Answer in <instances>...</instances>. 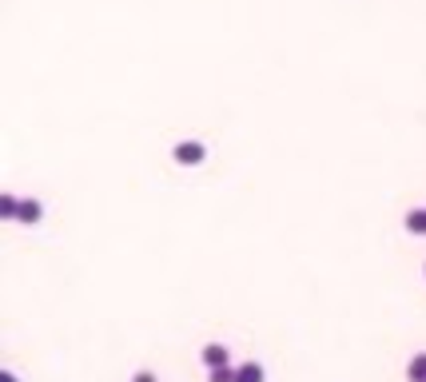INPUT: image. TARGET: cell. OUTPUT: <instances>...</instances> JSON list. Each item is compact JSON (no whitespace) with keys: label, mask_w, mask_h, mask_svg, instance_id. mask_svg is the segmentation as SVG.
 <instances>
[{"label":"cell","mask_w":426,"mask_h":382,"mask_svg":"<svg viewBox=\"0 0 426 382\" xmlns=\"http://www.w3.org/2000/svg\"><path fill=\"white\" fill-rule=\"evenodd\" d=\"M175 163H183V168H195V163H204L207 160V148L199 144V139H183V144H175Z\"/></svg>","instance_id":"obj_1"},{"label":"cell","mask_w":426,"mask_h":382,"mask_svg":"<svg viewBox=\"0 0 426 382\" xmlns=\"http://www.w3.org/2000/svg\"><path fill=\"white\" fill-rule=\"evenodd\" d=\"M204 362H207V370L232 367V350H227L223 343H207V346H204Z\"/></svg>","instance_id":"obj_2"},{"label":"cell","mask_w":426,"mask_h":382,"mask_svg":"<svg viewBox=\"0 0 426 382\" xmlns=\"http://www.w3.org/2000/svg\"><path fill=\"white\" fill-rule=\"evenodd\" d=\"M40 215H44V207H40L36 199H20V211H16V223H25V227H32V223H40Z\"/></svg>","instance_id":"obj_3"},{"label":"cell","mask_w":426,"mask_h":382,"mask_svg":"<svg viewBox=\"0 0 426 382\" xmlns=\"http://www.w3.org/2000/svg\"><path fill=\"white\" fill-rule=\"evenodd\" d=\"M402 223H406V231H411V235H426V211L422 207L406 211V219H402Z\"/></svg>","instance_id":"obj_4"},{"label":"cell","mask_w":426,"mask_h":382,"mask_svg":"<svg viewBox=\"0 0 426 382\" xmlns=\"http://www.w3.org/2000/svg\"><path fill=\"white\" fill-rule=\"evenodd\" d=\"M235 382H263V367H259V362H244V367H235Z\"/></svg>","instance_id":"obj_5"},{"label":"cell","mask_w":426,"mask_h":382,"mask_svg":"<svg viewBox=\"0 0 426 382\" xmlns=\"http://www.w3.org/2000/svg\"><path fill=\"white\" fill-rule=\"evenodd\" d=\"M406 382H426V355H414L406 362Z\"/></svg>","instance_id":"obj_6"},{"label":"cell","mask_w":426,"mask_h":382,"mask_svg":"<svg viewBox=\"0 0 426 382\" xmlns=\"http://www.w3.org/2000/svg\"><path fill=\"white\" fill-rule=\"evenodd\" d=\"M16 211H20V199L16 196H0V215L8 223H16Z\"/></svg>","instance_id":"obj_7"},{"label":"cell","mask_w":426,"mask_h":382,"mask_svg":"<svg viewBox=\"0 0 426 382\" xmlns=\"http://www.w3.org/2000/svg\"><path fill=\"white\" fill-rule=\"evenodd\" d=\"M207 382H235V367H215L207 374Z\"/></svg>","instance_id":"obj_8"},{"label":"cell","mask_w":426,"mask_h":382,"mask_svg":"<svg viewBox=\"0 0 426 382\" xmlns=\"http://www.w3.org/2000/svg\"><path fill=\"white\" fill-rule=\"evenodd\" d=\"M132 382H159V378H156V374H152V370H140V374H135Z\"/></svg>","instance_id":"obj_9"},{"label":"cell","mask_w":426,"mask_h":382,"mask_svg":"<svg viewBox=\"0 0 426 382\" xmlns=\"http://www.w3.org/2000/svg\"><path fill=\"white\" fill-rule=\"evenodd\" d=\"M0 382H20V378H16V374H0Z\"/></svg>","instance_id":"obj_10"}]
</instances>
